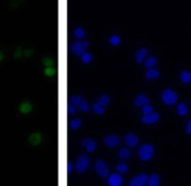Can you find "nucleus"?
I'll list each match as a JSON object with an SVG mask.
<instances>
[{
	"mask_svg": "<svg viewBox=\"0 0 191 186\" xmlns=\"http://www.w3.org/2000/svg\"><path fill=\"white\" fill-rule=\"evenodd\" d=\"M138 156L143 162L150 160L154 156V146L150 145V144H143L138 150Z\"/></svg>",
	"mask_w": 191,
	"mask_h": 186,
	"instance_id": "f257e3e1",
	"label": "nucleus"
},
{
	"mask_svg": "<svg viewBox=\"0 0 191 186\" xmlns=\"http://www.w3.org/2000/svg\"><path fill=\"white\" fill-rule=\"evenodd\" d=\"M162 101L165 103V104H168V106H172L175 103L177 102V94L175 93L173 90L171 89H165L163 90V93H162Z\"/></svg>",
	"mask_w": 191,
	"mask_h": 186,
	"instance_id": "f03ea898",
	"label": "nucleus"
},
{
	"mask_svg": "<svg viewBox=\"0 0 191 186\" xmlns=\"http://www.w3.org/2000/svg\"><path fill=\"white\" fill-rule=\"evenodd\" d=\"M94 168H95L96 173L100 174L101 177H103V178L109 177V168H108V165H107V163L104 160H102V159L96 160Z\"/></svg>",
	"mask_w": 191,
	"mask_h": 186,
	"instance_id": "7ed1b4c3",
	"label": "nucleus"
},
{
	"mask_svg": "<svg viewBox=\"0 0 191 186\" xmlns=\"http://www.w3.org/2000/svg\"><path fill=\"white\" fill-rule=\"evenodd\" d=\"M89 166V158L86 155H82L79 157V159L76 160V171L79 173H83L87 171V168Z\"/></svg>",
	"mask_w": 191,
	"mask_h": 186,
	"instance_id": "20e7f679",
	"label": "nucleus"
},
{
	"mask_svg": "<svg viewBox=\"0 0 191 186\" xmlns=\"http://www.w3.org/2000/svg\"><path fill=\"white\" fill-rule=\"evenodd\" d=\"M148 176L146 173H141L130 182V186H144L148 182Z\"/></svg>",
	"mask_w": 191,
	"mask_h": 186,
	"instance_id": "39448f33",
	"label": "nucleus"
},
{
	"mask_svg": "<svg viewBox=\"0 0 191 186\" xmlns=\"http://www.w3.org/2000/svg\"><path fill=\"white\" fill-rule=\"evenodd\" d=\"M104 144L109 147H114V146H117L120 144V137L116 136V135H109L104 138Z\"/></svg>",
	"mask_w": 191,
	"mask_h": 186,
	"instance_id": "423d86ee",
	"label": "nucleus"
},
{
	"mask_svg": "<svg viewBox=\"0 0 191 186\" xmlns=\"http://www.w3.org/2000/svg\"><path fill=\"white\" fill-rule=\"evenodd\" d=\"M160 120V115L157 112H151L149 115H143L142 122L144 124H154Z\"/></svg>",
	"mask_w": 191,
	"mask_h": 186,
	"instance_id": "0eeeda50",
	"label": "nucleus"
},
{
	"mask_svg": "<svg viewBox=\"0 0 191 186\" xmlns=\"http://www.w3.org/2000/svg\"><path fill=\"white\" fill-rule=\"evenodd\" d=\"M108 184L110 186H120L122 184V177H121L120 172L110 174L109 179H108Z\"/></svg>",
	"mask_w": 191,
	"mask_h": 186,
	"instance_id": "6e6552de",
	"label": "nucleus"
},
{
	"mask_svg": "<svg viewBox=\"0 0 191 186\" xmlns=\"http://www.w3.org/2000/svg\"><path fill=\"white\" fill-rule=\"evenodd\" d=\"M72 52L75 55H77V56H82L85 54V47H83L82 42H80V41L74 42L73 46H72Z\"/></svg>",
	"mask_w": 191,
	"mask_h": 186,
	"instance_id": "1a4fd4ad",
	"label": "nucleus"
},
{
	"mask_svg": "<svg viewBox=\"0 0 191 186\" xmlns=\"http://www.w3.org/2000/svg\"><path fill=\"white\" fill-rule=\"evenodd\" d=\"M82 146H83L88 152H94L95 149H96V143L94 142L92 138H85V139L82 141Z\"/></svg>",
	"mask_w": 191,
	"mask_h": 186,
	"instance_id": "9d476101",
	"label": "nucleus"
},
{
	"mask_svg": "<svg viewBox=\"0 0 191 186\" xmlns=\"http://www.w3.org/2000/svg\"><path fill=\"white\" fill-rule=\"evenodd\" d=\"M125 143H127L128 146L134 147V146H136L138 144V137L135 133H128L125 136Z\"/></svg>",
	"mask_w": 191,
	"mask_h": 186,
	"instance_id": "9b49d317",
	"label": "nucleus"
},
{
	"mask_svg": "<svg viewBox=\"0 0 191 186\" xmlns=\"http://www.w3.org/2000/svg\"><path fill=\"white\" fill-rule=\"evenodd\" d=\"M134 104H135V106H143L146 104H149V98L146 95H138L136 100H135Z\"/></svg>",
	"mask_w": 191,
	"mask_h": 186,
	"instance_id": "f8f14e48",
	"label": "nucleus"
},
{
	"mask_svg": "<svg viewBox=\"0 0 191 186\" xmlns=\"http://www.w3.org/2000/svg\"><path fill=\"white\" fill-rule=\"evenodd\" d=\"M32 109H33V106H32V103L29 102H22L21 104L19 106V111H20L21 114H25V115L29 114L32 111Z\"/></svg>",
	"mask_w": 191,
	"mask_h": 186,
	"instance_id": "ddd939ff",
	"label": "nucleus"
},
{
	"mask_svg": "<svg viewBox=\"0 0 191 186\" xmlns=\"http://www.w3.org/2000/svg\"><path fill=\"white\" fill-rule=\"evenodd\" d=\"M28 142L31 143L32 145H38V144H40L41 142V135L39 132H33L29 135V137H28Z\"/></svg>",
	"mask_w": 191,
	"mask_h": 186,
	"instance_id": "4468645a",
	"label": "nucleus"
},
{
	"mask_svg": "<svg viewBox=\"0 0 191 186\" xmlns=\"http://www.w3.org/2000/svg\"><path fill=\"white\" fill-rule=\"evenodd\" d=\"M158 76H160V71L155 68H150L146 74V79L147 80H156V79H158Z\"/></svg>",
	"mask_w": 191,
	"mask_h": 186,
	"instance_id": "2eb2a0df",
	"label": "nucleus"
},
{
	"mask_svg": "<svg viewBox=\"0 0 191 186\" xmlns=\"http://www.w3.org/2000/svg\"><path fill=\"white\" fill-rule=\"evenodd\" d=\"M147 54H148L147 49H146V48H141L137 52V53H136V61H137L138 63H142V62L144 61L146 56H147Z\"/></svg>",
	"mask_w": 191,
	"mask_h": 186,
	"instance_id": "dca6fc26",
	"label": "nucleus"
},
{
	"mask_svg": "<svg viewBox=\"0 0 191 186\" xmlns=\"http://www.w3.org/2000/svg\"><path fill=\"white\" fill-rule=\"evenodd\" d=\"M130 155H131L130 150L125 149V147H123V149H121V150L119 151V157H120V159L122 160H127L129 157H130Z\"/></svg>",
	"mask_w": 191,
	"mask_h": 186,
	"instance_id": "f3484780",
	"label": "nucleus"
},
{
	"mask_svg": "<svg viewBox=\"0 0 191 186\" xmlns=\"http://www.w3.org/2000/svg\"><path fill=\"white\" fill-rule=\"evenodd\" d=\"M158 184H160V178H158L157 174H152L147 182L148 186H157Z\"/></svg>",
	"mask_w": 191,
	"mask_h": 186,
	"instance_id": "a211bd4d",
	"label": "nucleus"
},
{
	"mask_svg": "<svg viewBox=\"0 0 191 186\" xmlns=\"http://www.w3.org/2000/svg\"><path fill=\"white\" fill-rule=\"evenodd\" d=\"M181 81H182L183 83H189L191 82V73L190 71H182V74H181Z\"/></svg>",
	"mask_w": 191,
	"mask_h": 186,
	"instance_id": "6ab92c4d",
	"label": "nucleus"
},
{
	"mask_svg": "<svg viewBox=\"0 0 191 186\" xmlns=\"http://www.w3.org/2000/svg\"><path fill=\"white\" fill-rule=\"evenodd\" d=\"M74 35H75L76 39H83L86 35V32L83 28H81V27H77L74 29Z\"/></svg>",
	"mask_w": 191,
	"mask_h": 186,
	"instance_id": "aec40b11",
	"label": "nucleus"
},
{
	"mask_svg": "<svg viewBox=\"0 0 191 186\" xmlns=\"http://www.w3.org/2000/svg\"><path fill=\"white\" fill-rule=\"evenodd\" d=\"M93 111L98 115H103L104 114V108L98 103H94L93 104Z\"/></svg>",
	"mask_w": 191,
	"mask_h": 186,
	"instance_id": "412c9836",
	"label": "nucleus"
},
{
	"mask_svg": "<svg viewBox=\"0 0 191 186\" xmlns=\"http://www.w3.org/2000/svg\"><path fill=\"white\" fill-rule=\"evenodd\" d=\"M109 102H110V98H109L108 95H102V96H100L98 100V104H101L102 106L109 104Z\"/></svg>",
	"mask_w": 191,
	"mask_h": 186,
	"instance_id": "4be33fe9",
	"label": "nucleus"
},
{
	"mask_svg": "<svg viewBox=\"0 0 191 186\" xmlns=\"http://www.w3.org/2000/svg\"><path fill=\"white\" fill-rule=\"evenodd\" d=\"M83 101V98L82 96H79V95H74V96H72L71 97V104L73 106H80V103Z\"/></svg>",
	"mask_w": 191,
	"mask_h": 186,
	"instance_id": "5701e85b",
	"label": "nucleus"
},
{
	"mask_svg": "<svg viewBox=\"0 0 191 186\" xmlns=\"http://www.w3.org/2000/svg\"><path fill=\"white\" fill-rule=\"evenodd\" d=\"M81 124H82L81 120H79V118H74V120L71 121V123H69V127H71L73 130H77V129L81 127Z\"/></svg>",
	"mask_w": 191,
	"mask_h": 186,
	"instance_id": "b1692460",
	"label": "nucleus"
},
{
	"mask_svg": "<svg viewBox=\"0 0 191 186\" xmlns=\"http://www.w3.org/2000/svg\"><path fill=\"white\" fill-rule=\"evenodd\" d=\"M177 112H178V115H181V116L187 115V112H188L187 106H185V104H184V103H181V104H178Z\"/></svg>",
	"mask_w": 191,
	"mask_h": 186,
	"instance_id": "393cba45",
	"label": "nucleus"
},
{
	"mask_svg": "<svg viewBox=\"0 0 191 186\" xmlns=\"http://www.w3.org/2000/svg\"><path fill=\"white\" fill-rule=\"evenodd\" d=\"M156 62H157V59L155 56H150V58L147 59V61H146V66L148 68H152V67L156 65Z\"/></svg>",
	"mask_w": 191,
	"mask_h": 186,
	"instance_id": "a878e982",
	"label": "nucleus"
},
{
	"mask_svg": "<svg viewBox=\"0 0 191 186\" xmlns=\"http://www.w3.org/2000/svg\"><path fill=\"white\" fill-rule=\"evenodd\" d=\"M55 73H56V70L54 69L53 67H47V68H45V75L48 76V77L54 76L55 75Z\"/></svg>",
	"mask_w": 191,
	"mask_h": 186,
	"instance_id": "bb28decb",
	"label": "nucleus"
},
{
	"mask_svg": "<svg viewBox=\"0 0 191 186\" xmlns=\"http://www.w3.org/2000/svg\"><path fill=\"white\" fill-rule=\"evenodd\" d=\"M116 170H117L120 173H125L127 171H128V166H127L125 163H121V164H117Z\"/></svg>",
	"mask_w": 191,
	"mask_h": 186,
	"instance_id": "cd10ccee",
	"label": "nucleus"
},
{
	"mask_svg": "<svg viewBox=\"0 0 191 186\" xmlns=\"http://www.w3.org/2000/svg\"><path fill=\"white\" fill-rule=\"evenodd\" d=\"M142 112L143 115H149V114H151L152 112V106H150V104H146V106H142Z\"/></svg>",
	"mask_w": 191,
	"mask_h": 186,
	"instance_id": "c85d7f7f",
	"label": "nucleus"
},
{
	"mask_svg": "<svg viewBox=\"0 0 191 186\" xmlns=\"http://www.w3.org/2000/svg\"><path fill=\"white\" fill-rule=\"evenodd\" d=\"M79 109H80L81 111H83V112H87V111L89 110V106H88V102L87 101H82V102L80 103V106H79Z\"/></svg>",
	"mask_w": 191,
	"mask_h": 186,
	"instance_id": "c756f323",
	"label": "nucleus"
},
{
	"mask_svg": "<svg viewBox=\"0 0 191 186\" xmlns=\"http://www.w3.org/2000/svg\"><path fill=\"white\" fill-rule=\"evenodd\" d=\"M81 60L83 63H89V62L92 61V54L90 53H85L82 56H81Z\"/></svg>",
	"mask_w": 191,
	"mask_h": 186,
	"instance_id": "7c9ffc66",
	"label": "nucleus"
},
{
	"mask_svg": "<svg viewBox=\"0 0 191 186\" xmlns=\"http://www.w3.org/2000/svg\"><path fill=\"white\" fill-rule=\"evenodd\" d=\"M42 63H44V66L47 68V67H53L54 65V62L52 59H49V58H45L44 60H42Z\"/></svg>",
	"mask_w": 191,
	"mask_h": 186,
	"instance_id": "2f4dec72",
	"label": "nucleus"
},
{
	"mask_svg": "<svg viewBox=\"0 0 191 186\" xmlns=\"http://www.w3.org/2000/svg\"><path fill=\"white\" fill-rule=\"evenodd\" d=\"M120 42H121V39L117 35H113L110 38V44H113V46H117Z\"/></svg>",
	"mask_w": 191,
	"mask_h": 186,
	"instance_id": "473e14b6",
	"label": "nucleus"
},
{
	"mask_svg": "<svg viewBox=\"0 0 191 186\" xmlns=\"http://www.w3.org/2000/svg\"><path fill=\"white\" fill-rule=\"evenodd\" d=\"M68 112H69L71 115H75V114H76L75 106H73V104H71V106H68Z\"/></svg>",
	"mask_w": 191,
	"mask_h": 186,
	"instance_id": "72a5a7b5",
	"label": "nucleus"
},
{
	"mask_svg": "<svg viewBox=\"0 0 191 186\" xmlns=\"http://www.w3.org/2000/svg\"><path fill=\"white\" fill-rule=\"evenodd\" d=\"M32 54H33V49L32 48H27V49L24 50V55H25L26 58H29Z\"/></svg>",
	"mask_w": 191,
	"mask_h": 186,
	"instance_id": "f704fd0d",
	"label": "nucleus"
},
{
	"mask_svg": "<svg viewBox=\"0 0 191 186\" xmlns=\"http://www.w3.org/2000/svg\"><path fill=\"white\" fill-rule=\"evenodd\" d=\"M72 171H73V164L71 162H68L67 163V173H72Z\"/></svg>",
	"mask_w": 191,
	"mask_h": 186,
	"instance_id": "c9c22d12",
	"label": "nucleus"
},
{
	"mask_svg": "<svg viewBox=\"0 0 191 186\" xmlns=\"http://www.w3.org/2000/svg\"><path fill=\"white\" fill-rule=\"evenodd\" d=\"M22 56V52H21V48H18L17 49V52H15V58L19 59Z\"/></svg>",
	"mask_w": 191,
	"mask_h": 186,
	"instance_id": "e433bc0d",
	"label": "nucleus"
},
{
	"mask_svg": "<svg viewBox=\"0 0 191 186\" xmlns=\"http://www.w3.org/2000/svg\"><path fill=\"white\" fill-rule=\"evenodd\" d=\"M187 131H188V133H190L191 135V120L188 122V125H187Z\"/></svg>",
	"mask_w": 191,
	"mask_h": 186,
	"instance_id": "4c0bfd02",
	"label": "nucleus"
},
{
	"mask_svg": "<svg viewBox=\"0 0 191 186\" xmlns=\"http://www.w3.org/2000/svg\"><path fill=\"white\" fill-rule=\"evenodd\" d=\"M82 44H83V47H85V48H87V47L89 46V42H88V41H83V42H82Z\"/></svg>",
	"mask_w": 191,
	"mask_h": 186,
	"instance_id": "58836bf2",
	"label": "nucleus"
},
{
	"mask_svg": "<svg viewBox=\"0 0 191 186\" xmlns=\"http://www.w3.org/2000/svg\"><path fill=\"white\" fill-rule=\"evenodd\" d=\"M1 60H4V54L1 53V50H0V61H1Z\"/></svg>",
	"mask_w": 191,
	"mask_h": 186,
	"instance_id": "ea45409f",
	"label": "nucleus"
},
{
	"mask_svg": "<svg viewBox=\"0 0 191 186\" xmlns=\"http://www.w3.org/2000/svg\"><path fill=\"white\" fill-rule=\"evenodd\" d=\"M190 106H191V102H190Z\"/></svg>",
	"mask_w": 191,
	"mask_h": 186,
	"instance_id": "a19ab883",
	"label": "nucleus"
}]
</instances>
